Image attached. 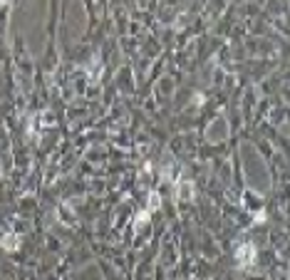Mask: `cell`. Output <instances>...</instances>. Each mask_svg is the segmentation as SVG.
<instances>
[{"label":"cell","mask_w":290,"mask_h":280,"mask_svg":"<svg viewBox=\"0 0 290 280\" xmlns=\"http://www.w3.org/2000/svg\"><path fill=\"white\" fill-rule=\"evenodd\" d=\"M233 255H236L238 268H251V265L256 263L258 250H256V246H253V243H241V246L233 250Z\"/></svg>","instance_id":"1"},{"label":"cell","mask_w":290,"mask_h":280,"mask_svg":"<svg viewBox=\"0 0 290 280\" xmlns=\"http://www.w3.org/2000/svg\"><path fill=\"white\" fill-rule=\"evenodd\" d=\"M194 196H196L194 181L181 179V181L176 184V201H179V203H191V201H194Z\"/></svg>","instance_id":"2"},{"label":"cell","mask_w":290,"mask_h":280,"mask_svg":"<svg viewBox=\"0 0 290 280\" xmlns=\"http://www.w3.org/2000/svg\"><path fill=\"white\" fill-rule=\"evenodd\" d=\"M226 134H228V126H226L223 119H216V122L206 129V139H208V142H221V139H226Z\"/></svg>","instance_id":"3"},{"label":"cell","mask_w":290,"mask_h":280,"mask_svg":"<svg viewBox=\"0 0 290 280\" xmlns=\"http://www.w3.org/2000/svg\"><path fill=\"white\" fill-rule=\"evenodd\" d=\"M0 248L8 250V253L18 250V248H20V236H15V233H5L3 238H0Z\"/></svg>","instance_id":"4"}]
</instances>
